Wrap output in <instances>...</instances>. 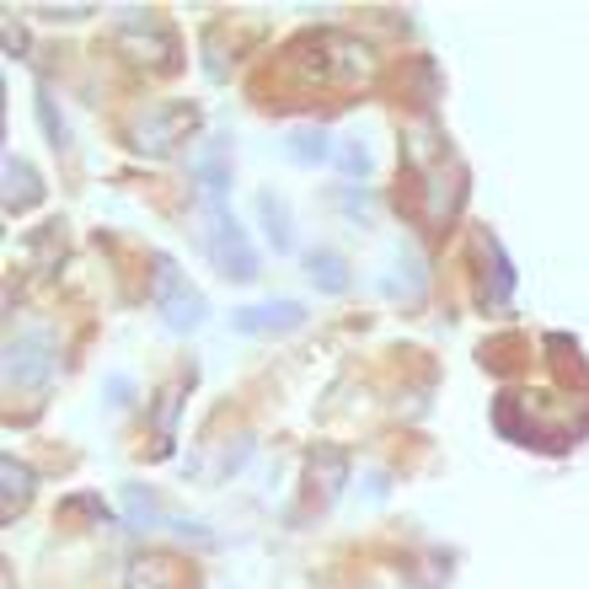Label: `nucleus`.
Returning a JSON list of instances; mask_svg holds the SVG:
<instances>
[{"instance_id": "nucleus-3", "label": "nucleus", "mask_w": 589, "mask_h": 589, "mask_svg": "<svg viewBox=\"0 0 589 589\" xmlns=\"http://www.w3.org/2000/svg\"><path fill=\"white\" fill-rule=\"evenodd\" d=\"M48 337H11V386H38L48 376Z\"/></svg>"}, {"instance_id": "nucleus-1", "label": "nucleus", "mask_w": 589, "mask_h": 589, "mask_svg": "<svg viewBox=\"0 0 589 589\" xmlns=\"http://www.w3.org/2000/svg\"><path fill=\"white\" fill-rule=\"evenodd\" d=\"M210 247H214V263L231 274V279H257V253L247 247V236H242V225L231 220V214H210Z\"/></svg>"}, {"instance_id": "nucleus-6", "label": "nucleus", "mask_w": 589, "mask_h": 589, "mask_svg": "<svg viewBox=\"0 0 589 589\" xmlns=\"http://www.w3.org/2000/svg\"><path fill=\"white\" fill-rule=\"evenodd\" d=\"M263 220H268V225H274V231H268V236H274V247H279V253H285V247H290V231H285V210H279V204H274V199H263Z\"/></svg>"}, {"instance_id": "nucleus-4", "label": "nucleus", "mask_w": 589, "mask_h": 589, "mask_svg": "<svg viewBox=\"0 0 589 589\" xmlns=\"http://www.w3.org/2000/svg\"><path fill=\"white\" fill-rule=\"evenodd\" d=\"M294 322H300V305H294V300H279V305H247V311H236V327H242V333L294 327Z\"/></svg>"}, {"instance_id": "nucleus-2", "label": "nucleus", "mask_w": 589, "mask_h": 589, "mask_svg": "<svg viewBox=\"0 0 589 589\" xmlns=\"http://www.w3.org/2000/svg\"><path fill=\"white\" fill-rule=\"evenodd\" d=\"M156 268H162L156 294H162V311H167V322L177 327V333H182V327H199V311H204V305H199V294H182V285H177V274H171L167 257H162Z\"/></svg>"}, {"instance_id": "nucleus-5", "label": "nucleus", "mask_w": 589, "mask_h": 589, "mask_svg": "<svg viewBox=\"0 0 589 589\" xmlns=\"http://www.w3.org/2000/svg\"><path fill=\"white\" fill-rule=\"evenodd\" d=\"M316 274H322V290H343V263H337V257H311V279H316Z\"/></svg>"}]
</instances>
